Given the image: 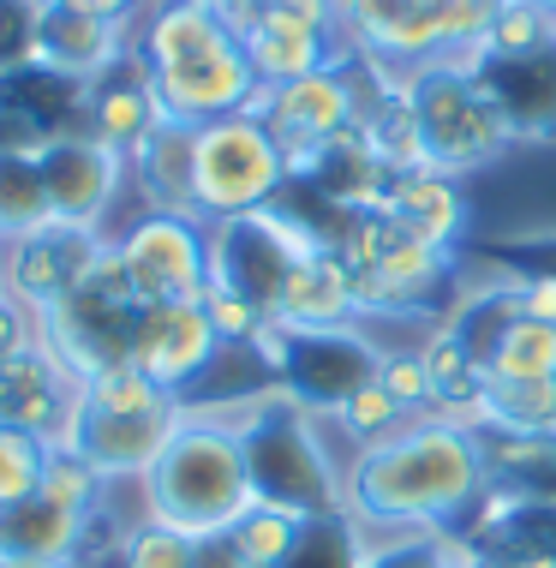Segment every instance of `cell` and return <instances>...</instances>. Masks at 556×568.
Returning a JSON list of instances; mask_svg holds the SVG:
<instances>
[{"instance_id": "cell-14", "label": "cell", "mask_w": 556, "mask_h": 568, "mask_svg": "<svg viewBox=\"0 0 556 568\" xmlns=\"http://www.w3.org/2000/svg\"><path fill=\"white\" fill-rule=\"evenodd\" d=\"M222 359V335L204 317V300H168V305H138L132 329V365H144L168 395H192V383Z\"/></svg>"}, {"instance_id": "cell-28", "label": "cell", "mask_w": 556, "mask_h": 568, "mask_svg": "<svg viewBox=\"0 0 556 568\" xmlns=\"http://www.w3.org/2000/svg\"><path fill=\"white\" fill-rule=\"evenodd\" d=\"M485 377H508V383H556V324H533L515 317L503 329V342L491 347Z\"/></svg>"}, {"instance_id": "cell-22", "label": "cell", "mask_w": 556, "mask_h": 568, "mask_svg": "<svg viewBox=\"0 0 556 568\" xmlns=\"http://www.w3.org/2000/svg\"><path fill=\"white\" fill-rule=\"evenodd\" d=\"M383 216H395L407 234H419L431 245H455L461 234H467V192L455 186V174L413 168V174L390 180V192H383Z\"/></svg>"}, {"instance_id": "cell-45", "label": "cell", "mask_w": 556, "mask_h": 568, "mask_svg": "<svg viewBox=\"0 0 556 568\" xmlns=\"http://www.w3.org/2000/svg\"><path fill=\"white\" fill-rule=\"evenodd\" d=\"M204 7L215 12V19H228V24H234V30H240V24H245V19H252V12H257V7H264V0H204Z\"/></svg>"}, {"instance_id": "cell-48", "label": "cell", "mask_w": 556, "mask_h": 568, "mask_svg": "<svg viewBox=\"0 0 556 568\" xmlns=\"http://www.w3.org/2000/svg\"><path fill=\"white\" fill-rule=\"evenodd\" d=\"M538 7H545V12H550V19H556V0H538Z\"/></svg>"}, {"instance_id": "cell-11", "label": "cell", "mask_w": 556, "mask_h": 568, "mask_svg": "<svg viewBox=\"0 0 556 568\" xmlns=\"http://www.w3.org/2000/svg\"><path fill=\"white\" fill-rule=\"evenodd\" d=\"M252 114H264V126L282 138V150H287V168L300 174V168L312 162V150H323L330 138H342L347 126H360L365 102H360V84H353L347 60H335V67L305 72V79H293V84H264L252 102Z\"/></svg>"}, {"instance_id": "cell-33", "label": "cell", "mask_w": 556, "mask_h": 568, "mask_svg": "<svg viewBox=\"0 0 556 568\" xmlns=\"http://www.w3.org/2000/svg\"><path fill=\"white\" fill-rule=\"evenodd\" d=\"M42 460H49V443H37V437L12 432V425H0V515L37 497Z\"/></svg>"}, {"instance_id": "cell-44", "label": "cell", "mask_w": 556, "mask_h": 568, "mask_svg": "<svg viewBox=\"0 0 556 568\" xmlns=\"http://www.w3.org/2000/svg\"><path fill=\"white\" fill-rule=\"evenodd\" d=\"M42 7H72V12H108V19H132V0H42Z\"/></svg>"}, {"instance_id": "cell-40", "label": "cell", "mask_w": 556, "mask_h": 568, "mask_svg": "<svg viewBox=\"0 0 556 568\" xmlns=\"http://www.w3.org/2000/svg\"><path fill=\"white\" fill-rule=\"evenodd\" d=\"M520 300V317L533 324H556V275H508Z\"/></svg>"}, {"instance_id": "cell-13", "label": "cell", "mask_w": 556, "mask_h": 568, "mask_svg": "<svg viewBox=\"0 0 556 568\" xmlns=\"http://www.w3.org/2000/svg\"><path fill=\"white\" fill-rule=\"evenodd\" d=\"M79 413H84V377L49 342L0 359V425L54 449V443H72Z\"/></svg>"}, {"instance_id": "cell-31", "label": "cell", "mask_w": 556, "mask_h": 568, "mask_svg": "<svg viewBox=\"0 0 556 568\" xmlns=\"http://www.w3.org/2000/svg\"><path fill=\"white\" fill-rule=\"evenodd\" d=\"M114 568H198V539L168 520H138V527L120 532L114 545Z\"/></svg>"}, {"instance_id": "cell-30", "label": "cell", "mask_w": 556, "mask_h": 568, "mask_svg": "<svg viewBox=\"0 0 556 568\" xmlns=\"http://www.w3.org/2000/svg\"><path fill=\"white\" fill-rule=\"evenodd\" d=\"M365 539H360V520L347 509L335 515H312L300 532V545H293V557L282 568H365Z\"/></svg>"}, {"instance_id": "cell-38", "label": "cell", "mask_w": 556, "mask_h": 568, "mask_svg": "<svg viewBox=\"0 0 556 568\" xmlns=\"http://www.w3.org/2000/svg\"><path fill=\"white\" fill-rule=\"evenodd\" d=\"M37 342H49V324H42L30 305L0 300V359H12V353H24V347H37Z\"/></svg>"}, {"instance_id": "cell-42", "label": "cell", "mask_w": 556, "mask_h": 568, "mask_svg": "<svg viewBox=\"0 0 556 568\" xmlns=\"http://www.w3.org/2000/svg\"><path fill=\"white\" fill-rule=\"evenodd\" d=\"M270 12H282V19H300L312 30H330V37H342L335 30V0H264Z\"/></svg>"}, {"instance_id": "cell-8", "label": "cell", "mask_w": 556, "mask_h": 568, "mask_svg": "<svg viewBox=\"0 0 556 568\" xmlns=\"http://www.w3.org/2000/svg\"><path fill=\"white\" fill-rule=\"evenodd\" d=\"M312 252H317L312 222L287 216V210L275 204V210H257V216L210 227V282L234 287V294H245L264 317H275L287 275Z\"/></svg>"}, {"instance_id": "cell-1", "label": "cell", "mask_w": 556, "mask_h": 568, "mask_svg": "<svg viewBox=\"0 0 556 568\" xmlns=\"http://www.w3.org/2000/svg\"><path fill=\"white\" fill-rule=\"evenodd\" d=\"M491 490L485 437L461 432L449 419L413 425L390 443L360 449L347 473V515L360 527L395 532H443Z\"/></svg>"}, {"instance_id": "cell-17", "label": "cell", "mask_w": 556, "mask_h": 568, "mask_svg": "<svg viewBox=\"0 0 556 568\" xmlns=\"http://www.w3.org/2000/svg\"><path fill=\"white\" fill-rule=\"evenodd\" d=\"M79 109H84V132H97L102 144H114V150H132L144 144L150 132L162 126V97H156V84H150V67L138 60V49L127 60H114V67L102 72V79H90L84 84V97H79Z\"/></svg>"}, {"instance_id": "cell-15", "label": "cell", "mask_w": 556, "mask_h": 568, "mask_svg": "<svg viewBox=\"0 0 556 568\" xmlns=\"http://www.w3.org/2000/svg\"><path fill=\"white\" fill-rule=\"evenodd\" d=\"M127 54H132V19L72 12V7H42L37 12V67L60 72V79L90 84Z\"/></svg>"}, {"instance_id": "cell-24", "label": "cell", "mask_w": 556, "mask_h": 568, "mask_svg": "<svg viewBox=\"0 0 556 568\" xmlns=\"http://www.w3.org/2000/svg\"><path fill=\"white\" fill-rule=\"evenodd\" d=\"M84 539H90V520L54 509V503H42V497H30L19 509L0 515V557H42V562L79 568Z\"/></svg>"}, {"instance_id": "cell-16", "label": "cell", "mask_w": 556, "mask_h": 568, "mask_svg": "<svg viewBox=\"0 0 556 568\" xmlns=\"http://www.w3.org/2000/svg\"><path fill=\"white\" fill-rule=\"evenodd\" d=\"M180 413L185 407H174V413H97V407H84L79 432H72V449H79L108 485L144 479V473L156 467V455L168 449V437H174Z\"/></svg>"}, {"instance_id": "cell-49", "label": "cell", "mask_w": 556, "mask_h": 568, "mask_svg": "<svg viewBox=\"0 0 556 568\" xmlns=\"http://www.w3.org/2000/svg\"><path fill=\"white\" fill-rule=\"evenodd\" d=\"M497 7H508V0H497Z\"/></svg>"}, {"instance_id": "cell-32", "label": "cell", "mask_w": 556, "mask_h": 568, "mask_svg": "<svg viewBox=\"0 0 556 568\" xmlns=\"http://www.w3.org/2000/svg\"><path fill=\"white\" fill-rule=\"evenodd\" d=\"M556 37V19L538 0H508V7H497V19H491V37H485V49L478 54H491V60H515V54H533V49H545V42Z\"/></svg>"}, {"instance_id": "cell-12", "label": "cell", "mask_w": 556, "mask_h": 568, "mask_svg": "<svg viewBox=\"0 0 556 568\" xmlns=\"http://www.w3.org/2000/svg\"><path fill=\"white\" fill-rule=\"evenodd\" d=\"M0 252H7L12 300L30 305L37 317H49L79 294V287L97 282V270L108 264V234L49 222V227H30L19 240H0Z\"/></svg>"}, {"instance_id": "cell-37", "label": "cell", "mask_w": 556, "mask_h": 568, "mask_svg": "<svg viewBox=\"0 0 556 568\" xmlns=\"http://www.w3.org/2000/svg\"><path fill=\"white\" fill-rule=\"evenodd\" d=\"M37 12L42 0H0V72L37 67Z\"/></svg>"}, {"instance_id": "cell-20", "label": "cell", "mask_w": 556, "mask_h": 568, "mask_svg": "<svg viewBox=\"0 0 556 568\" xmlns=\"http://www.w3.org/2000/svg\"><path fill=\"white\" fill-rule=\"evenodd\" d=\"M240 42H245V60H252L257 84H293L305 72H323L335 60H347V42H335L330 30H312L300 19H282V12L257 7L252 19L240 24Z\"/></svg>"}, {"instance_id": "cell-18", "label": "cell", "mask_w": 556, "mask_h": 568, "mask_svg": "<svg viewBox=\"0 0 556 568\" xmlns=\"http://www.w3.org/2000/svg\"><path fill=\"white\" fill-rule=\"evenodd\" d=\"M443 275H449V245H431V240L407 234V227L395 222L383 257L365 275H353L360 312H419V305L443 287Z\"/></svg>"}, {"instance_id": "cell-26", "label": "cell", "mask_w": 556, "mask_h": 568, "mask_svg": "<svg viewBox=\"0 0 556 568\" xmlns=\"http://www.w3.org/2000/svg\"><path fill=\"white\" fill-rule=\"evenodd\" d=\"M108 485L90 460L72 449V443H54L49 460H42V485H37V497L42 503H54V509H67V515H79V520H97L102 515V503H108Z\"/></svg>"}, {"instance_id": "cell-47", "label": "cell", "mask_w": 556, "mask_h": 568, "mask_svg": "<svg viewBox=\"0 0 556 568\" xmlns=\"http://www.w3.org/2000/svg\"><path fill=\"white\" fill-rule=\"evenodd\" d=\"M0 300H12V287H7V252H0Z\"/></svg>"}, {"instance_id": "cell-23", "label": "cell", "mask_w": 556, "mask_h": 568, "mask_svg": "<svg viewBox=\"0 0 556 568\" xmlns=\"http://www.w3.org/2000/svg\"><path fill=\"white\" fill-rule=\"evenodd\" d=\"M192 138H198V126L162 120L132 150V186L144 197V210H156V216H198L192 210Z\"/></svg>"}, {"instance_id": "cell-29", "label": "cell", "mask_w": 556, "mask_h": 568, "mask_svg": "<svg viewBox=\"0 0 556 568\" xmlns=\"http://www.w3.org/2000/svg\"><path fill=\"white\" fill-rule=\"evenodd\" d=\"M228 532H234V545L245 550V562H252V568H282L293 557V545H300V532H305V515H293V509H282V503L257 497Z\"/></svg>"}, {"instance_id": "cell-19", "label": "cell", "mask_w": 556, "mask_h": 568, "mask_svg": "<svg viewBox=\"0 0 556 568\" xmlns=\"http://www.w3.org/2000/svg\"><path fill=\"white\" fill-rule=\"evenodd\" d=\"M473 72L491 84V97L503 102L508 126H515V144L556 138V37L545 42V49L515 54V60L473 54Z\"/></svg>"}, {"instance_id": "cell-7", "label": "cell", "mask_w": 556, "mask_h": 568, "mask_svg": "<svg viewBox=\"0 0 556 568\" xmlns=\"http://www.w3.org/2000/svg\"><path fill=\"white\" fill-rule=\"evenodd\" d=\"M252 353L275 377V395H287V402L305 407V413H330V419L377 377V365H383V353L347 324L342 329H287L270 317V329L257 335Z\"/></svg>"}, {"instance_id": "cell-36", "label": "cell", "mask_w": 556, "mask_h": 568, "mask_svg": "<svg viewBox=\"0 0 556 568\" xmlns=\"http://www.w3.org/2000/svg\"><path fill=\"white\" fill-rule=\"evenodd\" d=\"M377 383L407 413H431V407H437V383H431V372H425V353H383Z\"/></svg>"}, {"instance_id": "cell-34", "label": "cell", "mask_w": 556, "mask_h": 568, "mask_svg": "<svg viewBox=\"0 0 556 568\" xmlns=\"http://www.w3.org/2000/svg\"><path fill=\"white\" fill-rule=\"evenodd\" d=\"M401 419H407V407H401V402H395L390 389H383L377 377H371L365 389L353 395V402H347L342 413H335V425H342L347 437H360L365 449H371V443H390V437H401Z\"/></svg>"}, {"instance_id": "cell-21", "label": "cell", "mask_w": 556, "mask_h": 568, "mask_svg": "<svg viewBox=\"0 0 556 568\" xmlns=\"http://www.w3.org/2000/svg\"><path fill=\"white\" fill-rule=\"evenodd\" d=\"M360 317V287H353V270L330 245H317L300 270L287 275L282 305H275V324L287 329H342Z\"/></svg>"}, {"instance_id": "cell-43", "label": "cell", "mask_w": 556, "mask_h": 568, "mask_svg": "<svg viewBox=\"0 0 556 568\" xmlns=\"http://www.w3.org/2000/svg\"><path fill=\"white\" fill-rule=\"evenodd\" d=\"M198 568H252L245 550L234 545V532H204L198 539Z\"/></svg>"}, {"instance_id": "cell-6", "label": "cell", "mask_w": 556, "mask_h": 568, "mask_svg": "<svg viewBox=\"0 0 556 568\" xmlns=\"http://www.w3.org/2000/svg\"><path fill=\"white\" fill-rule=\"evenodd\" d=\"M407 102L425 138V162L437 174L485 168L515 144V126H508L503 102L491 97V84L473 72V60H437V67L413 72Z\"/></svg>"}, {"instance_id": "cell-5", "label": "cell", "mask_w": 556, "mask_h": 568, "mask_svg": "<svg viewBox=\"0 0 556 568\" xmlns=\"http://www.w3.org/2000/svg\"><path fill=\"white\" fill-rule=\"evenodd\" d=\"M240 437H245V460H252V485L264 503H282V509L305 520L347 509V479L323 455L312 413L293 407L287 395H257L240 419Z\"/></svg>"}, {"instance_id": "cell-35", "label": "cell", "mask_w": 556, "mask_h": 568, "mask_svg": "<svg viewBox=\"0 0 556 568\" xmlns=\"http://www.w3.org/2000/svg\"><path fill=\"white\" fill-rule=\"evenodd\" d=\"M204 317L215 324V335H222V347H257V335L270 329V317L257 312L245 294H234V287L210 282L204 287Z\"/></svg>"}, {"instance_id": "cell-2", "label": "cell", "mask_w": 556, "mask_h": 568, "mask_svg": "<svg viewBox=\"0 0 556 568\" xmlns=\"http://www.w3.org/2000/svg\"><path fill=\"white\" fill-rule=\"evenodd\" d=\"M132 49L150 67V84L162 97V114L180 126L245 114L257 102V72L245 60V42L228 19H215L204 0H168L144 7V24L132 30Z\"/></svg>"}, {"instance_id": "cell-25", "label": "cell", "mask_w": 556, "mask_h": 568, "mask_svg": "<svg viewBox=\"0 0 556 568\" xmlns=\"http://www.w3.org/2000/svg\"><path fill=\"white\" fill-rule=\"evenodd\" d=\"M42 138H0V240H19L30 227H49V186L37 168Z\"/></svg>"}, {"instance_id": "cell-3", "label": "cell", "mask_w": 556, "mask_h": 568, "mask_svg": "<svg viewBox=\"0 0 556 568\" xmlns=\"http://www.w3.org/2000/svg\"><path fill=\"white\" fill-rule=\"evenodd\" d=\"M138 490H144L150 520H168V527L192 532V539L228 532L257 503L240 425H228L222 413L185 407L174 437H168V449L156 455V467L138 479Z\"/></svg>"}, {"instance_id": "cell-46", "label": "cell", "mask_w": 556, "mask_h": 568, "mask_svg": "<svg viewBox=\"0 0 556 568\" xmlns=\"http://www.w3.org/2000/svg\"><path fill=\"white\" fill-rule=\"evenodd\" d=\"M0 568H72V562H42V557H0Z\"/></svg>"}, {"instance_id": "cell-39", "label": "cell", "mask_w": 556, "mask_h": 568, "mask_svg": "<svg viewBox=\"0 0 556 568\" xmlns=\"http://www.w3.org/2000/svg\"><path fill=\"white\" fill-rule=\"evenodd\" d=\"M491 264L515 270V275H556V240H533V245H497Z\"/></svg>"}, {"instance_id": "cell-41", "label": "cell", "mask_w": 556, "mask_h": 568, "mask_svg": "<svg viewBox=\"0 0 556 568\" xmlns=\"http://www.w3.org/2000/svg\"><path fill=\"white\" fill-rule=\"evenodd\" d=\"M365 568H437V550H431V532H413V539H395L390 550H371Z\"/></svg>"}, {"instance_id": "cell-9", "label": "cell", "mask_w": 556, "mask_h": 568, "mask_svg": "<svg viewBox=\"0 0 556 568\" xmlns=\"http://www.w3.org/2000/svg\"><path fill=\"white\" fill-rule=\"evenodd\" d=\"M114 264L127 275L138 305L204 300V287H210V222L144 210L132 227L114 234Z\"/></svg>"}, {"instance_id": "cell-10", "label": "cell", "mask_w": 556, "mask_h": 568, "mask_svg": "<svg viewBox=\"0 0 556 568\" xmlns=\"http://www.w3.org/2000/svg\"><path fill=\"white\" fill-rule=\"evenodd\" d=\"M37 168H42V186H49L54 222L90 227V234L108 227V210L120 204V192L132 180V156L102 144L97 132H42Z\"/></svg>"}, {"instance_id": "cell-27", "label": "cell", "mask_w": 556, "mask_h": 568, "mask_svg": "<svg viewBox=\"0 0 556 568\" xmlns=\"http://www.w3.org/2000/svg\"><path fill=\"white\" fill-rule=\"evenodd\" d=\"M84 407H97V413H174L185 402H180V395H168L144 365L114 359V365H102V372L84 377Z\"/></svg>"}, {"instance_id": "cell-4", "label": "cell", "mask_w": 556, "mask_h": 568, "mask_svg": "<svg viewBox=\"0 0 556 568\" xmlns=\"http://www.w3.org/2000/svg\"><path fill=\"white\" fill-rule=\"evenodd\" d=\"M293 186L282 138L264 126V114H228L198 126L192 138V210L198 222H240L257 210H275Z\"/></svg>"}]
</instances>
